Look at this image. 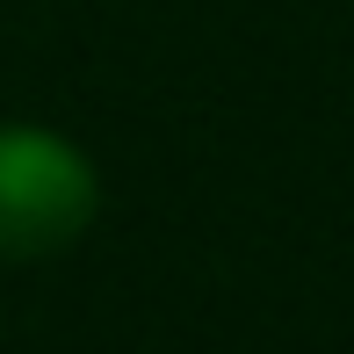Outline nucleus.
<instances>
[{
	"mask_svg": "<svg viewBox=\"0 0 354 354\" xmlns=\"http://www.w3.org/2000/svg\"><path fill=\"white\" fill-rule=\"evenodd\" d=\"M102 217V174L66 131L0 123V261H51Z\"/></svg>",
	"mask_w": 354,
	"mask_h": 354,
	"instance_id": "1",
	"label": "nucleus"
}]
</instances>
